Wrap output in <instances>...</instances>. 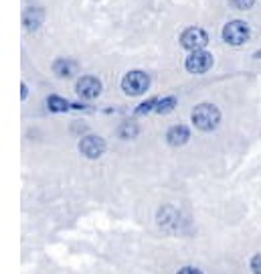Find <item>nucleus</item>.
Instances as JSON below:
<instances>
[{
    "label": "nucleus",
    "mask_w": 261,
    "mask_h": 274,
    "mask_svg": "<svg viewBox=\"0 0 261 274\" xmlns=\"http://www.w3.org/2000/svg\"><path fill=\"white\" fill-rule=\"evenodd\" d=\"M191 120L195 124V128L203 130V132H212L219 124H221V110L217 108L215 104H199L197 108L193 110Z\"/></svg>",
    "instance_id": "f257e3e1"
},
{
    "label": "nucleus",
    "mask_w": 261,
    "mask_h": 274,
    "mask_svg": "<svg viewBox=\"0 0 261 274\" xmlns=\"http://www.w3.org/2000/svg\"><path fill=\"white\" fill-rule=\"evenodd\" d=\"M148 88H150V75L144 73V71H140V69L128 71V73L124 75V79H122V90H124V94H126V96H132V98L146 94Z\"/></svg>",
    "instance_id": "f03ea898"
},
{
    "label": "nucleus",
    "mask_w": 261,
    "mask_h": 274,
    "mask_svg": "<svg viewBox=\"0 0 261 274\" xmlns=\"http://www.w3.org/2000/svg\"><path fill=\"white\" fill-rule=\"evenodd\" d=\"M249 35H251V29L247 23L243 20H231L223 27V41L231 47H241L249 41Z\"/></svg>",
    "instance_id": "7ed1b4c3"
},
{
    "label": "nucleus",
    "mask_w": 261,
    "mask_h": 274,
    "mask_svg": "<svg viewBox=\"0 0 261 274\" xmlns=\"http://www.w3.org/2000/svg\"><path fill=\"white\" fill-rule=\"evenodd\" d=\"M215 59L209 51L205 49H199V51H191V55L186 57L184 61V67L188 73H195V75H201V73H207L210 67H212Z\"/></svg>",
    "instance_id": "20e7f679"
},
{
    "label": "nucleus",
    "mask_w": 261,
    "mask_h": 274,
    "mask_svg": "<svg viewBox=\"0 0 261 274\" xmlns=\"http://www.w3.org/2000/svg\"><path fill=\"white\" fill-rule=\"evenodd\" d=\"M105 149H107L105 140L102 136H98V134H87V136H83V138L79 140V153H81L83 157L91 159V161L100 159L105 153Z\"/></svg>",
    "instance_id": "39448f33"
},
{
    "label": "nucleus",
    "mask_w": 261,
    "mask_h": 274,
    "mask_svg": "<svg viewBox=\"0 0 261 274\" xmlns=\"http://www.w3.org/2000/svg\"><path fill=\"white\" fill-rule=\"evenodd\" d=\"M207 43H209V35L201 27H191L180 35V45L186 51H199L207 47Z\"/></svg>",
    "instance_id": "423d86ee"
},
{
    "label": "nucleus",
    "mask_w": 261,
    "mask_h": 274,
    "mask_svg": "<svg viewBox=\"0 0 261 274\" xmlns=\"http://www.w3.org/2000/svg\"><path fill=\"white\" fill-rule=\"evenodd\" d=\"M102 90H104V86L96 75H83L75 83V92L83 100H96L102 94Z\"/></svg>",
    "instance_id": "0eeeda50"
},
{
    "label": "nucleus",
    "mask_w": 261,
    "mask_h": 274,
    "mask_svg": "<svg viewBox=\"0 0 261 274\" xmlns=\"http://www.w3.org/2000/svg\"><path fill=\"white\" fill-rule=\"evenodd\" d=\"M43 20H45V12H43V8H35V6H31V8H27V10L22 12V27H25L27 31H31V33L39 31L41 25H43Z\"/></svg>",
    "instance_id": "6e6552de"
},
{
    "label": "nucleus",
    "mask_w": 261,
    "mask_h": 274,
    "mask_svg": "<svg viewBox=\"0 0 261 274\" xmlns=\"http://www.w3.org/2000/svg\"><path fill=\"white\" fill-rule=\"evenodd\" d=\"M191 140V130L184 124H176L166 132V142L170 146H184Z\"/></svg>",
    "instance_id": "1a4fd4ad"
},
{
    "label": "nucleus",
    "mask_w": 261,
    "mask_h": 274,
    "mask_svg": "<svg viewBox=\"0 0 261 274\" xmlns=\"http://www.w3.org/2000/svg\"><path fill=\"white\" fill-rule=\"evenodd\" d=\"M53 71L59 75V77H73L77 73V63L69 61V59H57L53 63Z\"/></svg>",
    "instance_id": "9d476101"
},
{
    "label": "nucleus",
    "mask_w": 261,
    "mask_h": 274,
    "mask_svg": "<svg viewBox=\"0 0 261 274\" xmlns=\"http://www.w3.org/2000/svg\"><path fill=\"white\" fill-rule=\"evenodd\" d=\"M138 134H140V128H138V124H136L134 120H126V122H122V126L117 128V136L124 138V140H134Z\"/></svg>",
    "instance_id": "9b49d317"
},
{
    "label": "nucleus",
    "mask_w": 261,
    "mask_h": 274,
    "mask_svg": "<svg viewBox=\"0 0 261 274\" xmlns=\"http://www.w3.org/2000/svg\"><path fill=\"white\" fill-rule=\"evenodd\" d=\"M47 108L55 112V114H61V112H67L69 108H73L65 98H61V96H49L47 98Z\"/></svg>",
    "instance_id": "f8f14e48"
},
{
    "label": "nucleus",
    "mask_w": 261,
    "mask_h": 274,
    "mask_svg": "<svg viewBox=\"0 0 261 274\" xmlns=\"http://www.w3.org/2000/svg\"><path fill=\"white\" fill-rule=\"evenodd\" d=\"M176 108V98L174 96H166V98H162V100H158V104H156V114H170L172 110Z\"/></svg>",
    "instance_id": "ddd939ff"
},
{
    "label": "nucleus",
    "mask_w": 261,
    "mask_h": 274,
    "mask_svg": "<svg viewBox=\"0 0 261 274\" xmlns=\"http://www.w3.org/2000/svg\"><path fill=\"white\" fill-rule=\"evenodd\" d=\"M156 104H158V98H150V100H146V102H142L138 108H136V116H146L148 112H154L156 110Z\"/></svg>",
    "instance_id": "4468645a"
},
{
    "label": "nucleus",
    "mask_w": 261,
    "mask_h": 274,
    "mask_svg": "<svg viewBox=\"0 0 261 274\" xmlns=\"http://www.w3.org/2000/svg\"><path fill=\"white\" fill-rule=\"evenodd\" d=\"M229 4L239 8V10H247V8H251L255 4V0H229Z\"/></svg>",
    "instance_id": "2eb2a0df"
},
{
    "label": "nucleus",
    "mask_w": 261,
    "mask_h": 274,
    "mask_svg": "<svg viewBox=\"0 0 261 274\" xmlns=\"http://www.w3.org/2000/svg\"><path fill=\"white\" fill-rule=\"evenodd\" d=\"M249 268H251V272L253 274H261V254H255V256L251 258Z\"/></svg>",
    "instance_id": "dca6fc26"
},
{
    "label": "nucleus",
    "mask_w": 261,
    "mask_h": 274,
    "mask_svg": "<svg viewBox=\"0 0 261 274\" xmlns=\"http://www.w3.org/2000/svg\"><path fill=\"white\" fill-rule=\"evenodd\" d=\"M176 274H205V272L201 268H197V266H182Z\"/></svg>",
    "instance_id": "f3484780"
},
{
    "label": "nucleus",
    "mask_w": 261,
    "mask_h": 274,
    "mask_svg": "<svg viewBox=\"0 0 261 274\" xmlns=\"http://www.w3.org/2000/svg\"><path fill=\"white\" fill-rule=\"evenodd\" d=\"M27 96H29V88L27 83H20V100H27Z\"/></svg>",
    "instance_id": "a211bd4d"
},
{
    "label": "nucleus",
    "mask_w": 261,
    "mask_h": 274,
    "mask_svg": "<svg viewBox=\"0 0 261 274\" xmlns=\"http://www.w3.org/2000/svg\"><path fill=\"white\" fill-rule=\"evenodd\" d=\"M255 59H261V51H257V53H255Z\"/></svg>",
    "instance_id": "6ab92c4d"
}]
</instances>
